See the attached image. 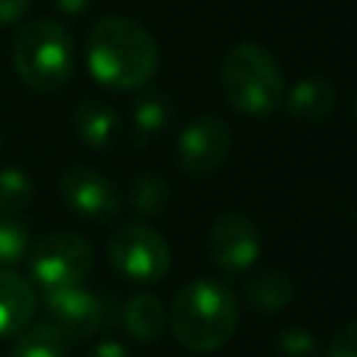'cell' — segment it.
Segmentation results:
<instances>
[{"mask_svg": "<svg viewBox=\"0 0 357 357\" xmlns=\"http://www.w3.org/2000/svg\"><path fill=\"white\" fill-rule=\"evenodd\" d=\"M86 64L98 84L114 92L142 89L159 70L153 36L128 17H103L86 39Z\"/></svg>", "mask_w": 357, "mask_h": 357, "instance_id": "6da1fadb", "label": "cell"}, {"mask_svg": "<svg viewBox=\"0 0 357 357\" xmlns=\"http://www.w3.org/2000/svg\"><path fill=\"white\" fill-rule=\"evenodd\" d=\"M240 321V304L231 287L215 279H195L184 284L167 310V326L173 337L195 354L223 349Z\"/></svg>", "mask_w": 357, "mask_h": 357, "instance_id": "7a4b0ae2", "label": "cell"}, {"mask_svg": "<svg viewBox=\"0 0 357 357\" xmlns=\"http://www.w3.org/2000/svg\"><path fill=\"white\" fill-rule=\"evenodd\" d=\"M220 86L229 106L248 117H268L284 98L282 67L257 42L234 45L220 67Z\"/></svg>", "mask_w": 357, "mask_h": 357, "instance_id": "3957f363", "label": "cell"}, {"mask_svg": "<svg viewBox=\"0 0 357 357\" xmlns=\"http://www.w3.org/2000/svg\"><path fill=\"white\" fill-rule=\"evenodd\" d=\"M11 64L28 89L33 92L61 89L75 67V47L67 28L45 17L25 22L14 36Z\"/></svg>", "mask_w": 357, "mask_h": 357, "instance_id": "277c9868", "label": "cell"}, {"mask_svg": "<svg viewBox=\"0 0 357 357\" xmlns=\"http://www.w3.org/2000/svg\"><path fill=\"white\" fill-rule=\"evenodd\" d=\"M112 268L137 284H153L170 271V248L165 237L148 223H123L106 245Z\"/></svg>", "mask_w": 357, "mask_h": 357, "instance_id": "5b68a950", "label": "cell"}, {"mask_svg": "<svg viewBox=\"0 0 357 357\" xmlns=\"http://www.w3.org/2000/svg\"><path fill=\"white\" fill-rule=\"evenodd\" d=\"M92 262H95L92 245L84 237L70 231H56L42 237L31 248L28 268L39 287L56 290V287L81 284L92 271Z\"/></svg>", "mask_w": 357, "mask_h": 357, "instance_id": "8992f818", "label": "cell"}, {"mask_svg": "<svg viewBox=\"0 0 357 357\" xmlns=\"http://www.w3.org/2000/svg\"><path fill=\"white\" fill-rule=\"evenodd\" d=\"M226 156H229V123L220 114H201L178 134L176 162L192 178L212 176L226 162Z\"/></svg>", "mask_w": 357, "mask_h": 357, "instance_id": "52a82bcc", "label": "cell"}, {"mask_svg": "<svg viewBox=\"0 0 357 357\" xmlns=\"http://www.w3.org/2000/svg\"><path fill=\"white\" fill-rule=\"evenodd\" d=\"M59 195L73 215L92 220V223L112 220L120 212V195H117L114 184L92 167L67 170L59 181Z\"/></svg>", "mask_w": 357, "mask_h": 357, "instance_id": "ba28073f", "label": "cell"}, {"mask_svg": "<svg viewBox=\"0 0 357 357\" xmlns=\"http://www.w3.org/2000/svg\"><path fill=\"white\" fill-rule=\"evenodd\" d=\"M45 310L50 324L64 332L70 343L86 340L103 326V301L81 284L45 290Z\"/></svg>", "mask_w": 357, "mask_h": 357, "instance_id": "9c48e42d", "label": "cell"}, {"mask_svg": "<svg viewBox=\"0 0 357 357\" xmlns=\"http://www.w3.org/2000/svg\"><path fill=\"white\" fill-rule=\"evenodd\" d=\"M259 248H262V240H259V231L251 218H245L240 212H229L212 223L209 257L220 271L240 273V271L251 268L259 257Z\"/></svg>", "mask_w": 357, "mask_h": 357, "instance_id": "30bf717a", "label": "cell"}, {"mask_svg": "<svg viewBox=\"0 0 357 357\" xmlns=\"http://www.w3.org/2000/svg\"><path fill=\"white\" fill-rule=\"evenodd\" d=\"M36 310L33 284L11 268H0V337L20 335Z\"/></svg>", "mask_w": 357, "mask_h": 357, "instance_id": "8fae6325", "label": "cell"}, {"mask_svg": "<svg viewBox=\"0 0 357 357\" xmlns=\"http://www.w3.org/2000/svg\"><path fill=\"white\" fill-rule=\"evenodd\" d=\"M282 103H284L290 117L304 120V123H315V120H324L332 112V106H335V86L326 78H321V75H307V78L296 81L287 89Z\"/></svg>", "mask_w": 357, "mask_h": 357, "instance_id": "7c38bea8", "label": "cell"}, {"mask_svg": "<svg viewBox=\"0 0 357 357\" xmlns=\"http://www.w3.org/2000/svg\"><path fill=\"white\" fill-rule=\"evenodd\" d=\"M75 131L78 137L95 148V151H106L120 131V117L112 106L98 103V100H81L75 109Z\"/></svg>", "mask_w": 357, "mask_h": 357, "instance_id": "4fadbf2b", "label": "cell"}, {"mask_svg": "<svg viewBox=\"0 0 357 357\" xmlns=\"http://www.w3.org/2000/svg\"><path fill=\"white\" fill-rule=\"evenodd\" d=\"M123 326L139 343H153L167 326V312L151 293H137L123 304Z\"/></svg>", "mask_w": 357, "mask_h": 357, "instance_id": "5bb4252c", "label": "cell"}, {"mask_svg": "<svg viewBox=\"0 0 357 357\" xmlns=\"http://www.w3.org/2000/svg\"><path fill=\"white\" fill-rule=\"evenodd\" d=\"M245 304L254 312H279L293 298V282L276 268H265L245 282Z\"/></svg>", "mask_w": 357, "mask_h": 357, "instance_id": "9a60e30c", "label": "cell"}, {"mask_svg": "<svg viewBox=\"0 0 357 357\" xmlns=\"http://www.w3.org/2000/svg\"><path fill=\"white\" fill-rule=\"evenodd\" d=\"M67 354H70V340L50 321L25 326L8 351V357H67Z\"/></svg>", "mask_w": 357, "mask_h": 357, "instance_id": "2e32d148", "label": "cell"}, {"mask_svg": "<svg viewBox=\"0 0 357 357\" xmlns=\"http://www.w3.org/2000/svg\"><path fill=\"white\" fill-rule=\"evenodd\" d=\"M173 103L159 95V92H145L137 98L134 103V126H137V134L142 139H151V137H159L162 131L170 128L173 123Z\"/></svg>", "mask_w": 357, "mask_h": 357, "instance_id": "e0dca14e", "label": "cell"}, {"mask_svg": "<svg viewBox=\"0 0 357 357\" xmlns=\"http://www.w3.org/2000/svg\"><path fill=\"white\" fill-rule=\"evenodd\" d=\"M167 198H170V190L165 178L156 173H139L128 184V206L142 218L159 215L167 206Z\"/></svg>", "mask_w": 357, "mask_h": 357, "instance_id": "ac0fdd59", "label": "cell"}, {"mask_svg": "<svg viewBox=\"0 0 357 357\" xmlns=\"http://www.w3.org/2000/svg\"><path fill=\"white\" fill-rule=\"evenodd\" d=\"M33 198V184L28 173L20 167H3L0 170V215H14L25 209Z\"/></svg>", "mask_w": 357, "mask_h": 357, "instance_id": "d6986e66", "label": "cell"}, {"mask_svg": "<svg viewBox=\"0 0 357 357\" xmlns=\"http://www.w3.org/2000/svg\"><path fill=\"white\" fill-rule=\"evenodd\" d=\"M25 254H28L25 226L11 215H0V268H14Z\"/></svg>", "mask_w": 357, "mask_h": 357, "instance_id": "ffe728a7", "label": "cell"}, {"mask_svg": "<svg viewBox=\"0 0 357 357\" xmlns=\"http://www.w3.org/2000/svg\"><path fill=\"white\" fill-rule=\"evenodd\" d=\"M279 351L287 354V357H310L315 354V337L304 329H284L276 340Z\"/></svg>", "mask_w": 357, "mask_h": 357, "instance_id": "44dd1931", "label": "cell"}, {"mask_svg": "<svg viewBox=\"0 0 357 357\" xmlns=\"http://www.w3.org/2000/svg\"><path fill=\"white\" fill-rule=\"evenodd\" d=\"M324 357H357V321H349L332 335Z\"/></svg>", "mask_w": 357, "mask_h": 357, "instance_id": "7402d4cb", "label": "cell"}, {"mask_svg": "<svg viewBox=\"0 0 357 357\" xmlns=\"http://www.w3.org/2000/svg\"><path fill=\"white\" fill-rule=\"evenodd\" d=\"M28 8H31V0H0V28L22 22Z\"/></svg>", "mask_w": 357, "mask_h": 357, "instance_id": "603a6c76", "label": "cell"}, {"mask_svg": "<svg viewBox=\"0 0 357 357\" xmlns=\"http://www.w3.org/2000/svg\"><path fill=\"white\" fill-rule=\"evenodd\" d=\"M92 357H128V351H126V346L117 343V340H103V343L95 346Z\"/></svg>", "mask_w": 357, "mask_h": 357, "instance_id": "cb8c5ba5", "label": "cell"}, {"mask_svg": "<svg viewBox=\"0 0 357 357\" xmlns=\"http://www.w3.org/2000/svg\"><path fill=\"white\" fill-rule=\"evenodd\" d=\"M53 3H56V8H59L61 14H70V17L84 14V11L92 6V0H53Z\"/></svg>", "mask_w": 357, "mask_h": 357, "instance_id": "d4e9b609", "label": "cell"}, {"mask_svg": "<svg viewBox=\"0 0 357 357\" xmlns=\"http://www.w3.org/2000/svg\"><path fill=\"white\" fill-rule=\"evenodd\" d=\"M354 117H357V106H354Z\"/></svg>", "mask_w": 357, "mask_h": 357, "instance_id": "484cf974", "label": "cell"}]
</instances>
